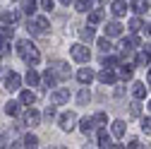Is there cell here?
<instances>
[{"mask_svg":"<svg viewBox=\"0 0 151 149\" xmlns=\"http://www.w3.org/2000/svg\"><path fill=\"white\" fill-rule=\"evenodd\" d=\"M17 53H19V58H22L27 65H39V60H41L39 48H36L31 41H27V39L17 43Z\"/></svg>","mask_w":151,"mask_h":149,"instance_id":"obj_1","label":"cell"},{"mask_svg":"<svg viewBox=\"0 0 151 149\" xmlns=\"http://www.w3.org/2000/svg\"><path fill=\"white\" fill-rule=\"evenodd\" d=\"M48 29H50V22L46 20V17H31L29 20V31L36 34V36H43Z\"/></svg>","mask_w":151,"mask_h":149,"instance_id":"obj_2","label":"cell"},{"mask_svg":"<svg viewBox=\"0 0 151 149\" xmlns=\"http://www.w3.org/2000/svg\"><path fill=\"white\" fill-rule=\"evenodd\" d=\"M70 53H72V58L77 60V63H89V58H91V53H89V48L84 43H74L70 48Z\"/></svg>","mask_w":151,"mask_h":149,"instance_id":"obj_3","label":"cell"},{"mask_svg":"<svg viewBox=\"0 0 151 149\" xmlns=\"http://www.w3.org/2000/svg\"><path fill=\"white\" fill-rule=\"evenodd\" d=\"M67 101H70V89H55L50 94V103H55V106H63Z\"/></svg>","mask_w":151,"mask_h":149,"instance_id":"obj_4","label":"cell"},{"mask_svg":"<svg viewBox=\"0 0 151 149\" xmlns=\"http://www.w3.org/2000/svg\"><path fill=\"white\" fill-rule=\"evenodd\" d=\"M74 125H77V116H74V113H63L60 116V127L65 130V132L74 130Z\"/></svg>","mask_w":151,"mask_h":149,"instance_id":"obj_5","label":"cell"},{"mask_svg":"<svg viewBox=\"0 0 151 149\" xmlns=\"http://www.w3.org/2000/svg\"><path fill=\"white\" fill-rule=\"evenodd\" d=\"M50 70L55 72V77H58V80H65V77H70V67H67V63H63V60H55Z\"/></svg>","mask_w":151,"mask_h":149,"instance_id":"obj_6","label":"cell"},{"mask_svg":"<svg viewBox=\"0 0 151 149\" xmlns=\"http://www.w3.org/2000/svg\"><path fill=\"white\" fill-rule=\"evenodd\" d=\"M19 84H22V77H19L17 72H10L7 77H5V89H7V91H17Z\"/></svg>","mask_w":151,"mask_h":149,"instance_id":"obj_7","label":"cell"},{"mask_svg":"<svg viewBox=\"0 0 151 149\" xmlns=\"http://www.w3.org/2000/svg\"><path fill=\"white\" fill-rule=\"evenodd\" d=\"M22 120H24V125H39V120H41V116H39V111H36V108H29L27 111V113L22 116Z\"/></svg>","mask_w":151,"mask_h":149,"instance_id":"obj_8","label":"cell"},{"mask_svg":"<svg viewBox=\"0 0 151 149\" xmlns=\"http://www.w3.org/2000/svg\"><path fill=\"white\" fill-rule=\"evenodd\" d=\"M110 10H113L115 17H122V14H127V3H125V0H113Z\"/></svg>","mask_w":151,"mask_h":149,"instance_id":"obj_9","label":"cell"},{"mask_svg":"<svg viewBox=\"0 0 151 149\" xmlns=\"http://www.w3.org/2000/svg\"><path fill=\"white\" fill-rule=\"evenodd\" d=\"M77 80H79L82 84H91V80H93V70H91V67H82V70L77 72Z\"/></svg>","mask_w":151,"mask_h":149,"instance_id":"obj_10","label":"cell"},{"mask_svg":"<svg viewBox=\"0 0 151 149\" xmlns=\"http://www.w3.org/2000/svg\"><path fill=\"white\" fill-rule=\"evenodd\" d=\"M0 20H3L5 24H14L17 20H19V12L17 10H5V12H0Z\"/></svg>","mask_w":151,"mask_h":149,"instance_id":"obj_11","label":"cell"},{"mask_svg":"<svg viewBox=\"0 0 151 149\" xmlns=\"http://www.w3.org/2000/svg\"><path fill=\"white\" fill-rule=\"evenodd\" d=\"M99 80H101L103 84H113V82H115V72H113L110 67H103V70L99 72Z\"/></svg>","mask_w":151,"mask_h":149,"instance_id":"obj_12","label":"cell"},{"mask_svg":"<svg viewBox=\"0 0 151 149\" xmlns=\"http://www.w3.org/2000/svg\"><path fill=\"white\" fill-rule=\"evenodd\" d=\"M120 34H122V27H120L118 22H108V24H106V36L115 39V36H120Z\"/></svg>","mask_w":151,"mask_h":149,"instance_id":"obj_13","label":"cell"},{"mask_svg":"<svg viewBox=\"0 0 151 149\" xmlns=\"http://www.w3.org/2000/svg\"><path fill=\"white\" fill-rule=\"evenodd\" d=\"M132 94H134V99H146V84L144 82H134L132 84Z\"/></svg>","mask_w":151,"mask_h":149,"instance_id":"obj_14","label":"cell"},{"mask_svg":"<svg viewBox=\"0 0 151 149\" xmlns=\"http://www.w3.org/2000/svg\"><path fill=\"white\" fill-rule=\"evenodd\" d=\"M55 84H58V77H55V72H53V70H46V72H43V89L55 87Z\"/></svg>","mask_w":151,"mask_h":149,"instance_id":"obj_15","label":"cell"},{"mask_svg":"<svg viewBox=\"0 0 151 149\" xmlns=\"http://www.w3.org/2000/svg\"><path fill=\"white\" fill-rule=\"evenodd\" d=\"M99 147H120V144H113V140L108 137V132L101 127L99 130Z\"/></svg>","mask_w":151,"mask_h":149,"instance_id":"obj_16","label":"cell"},{"mask_svg":"<svg viewBox=\"0 0 151 149\" xmlns=\"http://www.w3.org/2000/svg\"><path fill=\"white\" fill-rule=\"evenodd\" d=\"M19 103H22V101H7V103H5V113L12 116V118L19 116Z\"/></svg>","mask_w":151,"mask_h":149,"instance_id":"obj_17","label":"cell"},{"mask_svg":"<svg viewBox=\"0 0 151 149\" xmlns=\"http://www.w3.org/2000/svg\"><path fill=\"white\" fill-rule=\"evenodd\" d=\"M132 10H134L137 14H144L149 10V0H132Z\"/></svg>","mask_w":151,"mask_h":149,"instance_id":"obj_18","label":"cell"},{"mask_svg":"<svg viewBox=\"0 0 151 149\" xmlns=\"http://www.w3.org/2000/svg\"><path fill=\"white\" fill-rule=\"evenodd\" d=\"M19 101H22L24 106H31V103L36 101V94H34V91H29V89H27V91H22V94H19Z\"/></svg>","mask_w":151,"mask_h":149,"instance_id":"obj_19","label":"cell"},{"mask_svg":"<svg viewBox=\"0 0 151 149\" xmlns=\"http://www.w3.org/2000/svg\"><path fill=\"white\" fill-rule=\"evenodd\" d=\"M24 80H27L29 87H36V84H39V72H36L34 67H29V72H27V77H24Z\"/></svg>","mask_w":151,"mask_h":149,"instance_id":"obj_20","label":"cell"},{"mask_svg":"<svg viewBox=\"0 0 151 149\" xmlns=\"http://www.w3.org/2000/svg\"><path fill=\"white\" fill-rule=\"evenodd\" d=\"M89 99H91V91L84 87L79 94H77V103H79V106H86V103H89Z\"/></svg>","mask_w":151,"mask_h":149,"instance_id":"obj_21","label":"cell"},{"mask_svg":"<svg viewBox=\"0 0 151 149\" xmlns=\"http://www.w3.org/2000/svg\"><path fill=\"white\" fill-rule=\"evenodd\" d=\"M79 130L84 135H89L91 130H93V118H82V123H79Z\"/></svg>","mask_w":151,"mask_h":149,"instance_id":"obj_22","label":"cell"},{"mask_svg":"<svg viewBox=\"0 0 151 149\" xmlns=\"http://www.w3.org/2000/svg\"><path fill=\"white\" fill-rule=\"evenodd\" d=\"M79 39H82V41H93V27L79 29Z\"/></svg>","mask_w":151,"mask_h":149,"instance_id":"obj_23","label":"cell"},{"mask_svg":"<svg viewBox=\"0 0 151 149\" xmlns=\"http://www.w3.org/2000/svg\"><path fill=\"white\" fill-rule=\"evenodd\" d=\"M113 135H115V137L125 135V120H115V123H113Z\"/></svg>","mask_w":151,"mask_h":149,"instance_id":"obj_24","label":"cell"},{"mask_svg":"<svg viewBox=\"0 0 151 149\" xmlns=\"http://www.w3.org/2000/svg\"><path fill=\"white\" fill-rule=\"evenodd\" d=\"M74 7H77V12H89L91 10V0H77Z\"/></svg>","mask_w":151,"mask_h":149,"instance_id":"obj_25","label":"cell"},{"mask_svg":"<svg viewBox=\"0 0 151 149\" xmlns=\"http://www.w3.org/2000/svg\"><path fill=\"white\" fill-rule=\"evenodd\" d=\"M89 22H91V24H99V22H103V10H93V12L89 14Z\"/></svg>","mask_w":151,"mask_h":149,"instance_id":"obj_26","label":"cell"},{"mask_svg":"<svg viewBox=\"0 0 151 149\" xmlns=\"http://www.w3.org/2000/svg\"><path fill=\"white\" fill-rule=\"evenodd\" d=\"M22 10H24L27 14H34V12H36V0H24Z\"/></svg>","mask_w":151,"mask_h":149,"instance_id":"obj_27","label":"cell"},{"mask_svg":"<svg viewBox=\"0 0 151 149\" xmlns=\"http://www.w3.org/2000/svg\"><path fill=\"white\" fill-rule=\"evenodd\" d=\"M22 147H39V137H36V135H27L24 142H22Z\"/></svg>","mask_w":151,"mask_h":149,"instance_id":"obj_28","label":"cell"},{"mask_svg":"<svg viewBox=\"0 0 151 149\" xmlns=\"http://www.w3.org/2000/svg\"><path fill=\"white\" fill-rule=\"evenodd\" d=\"M96 43H99V48H101L103 53H108V51L113 48V46H110V36H106V39H99Z\"/></svg>","mask_w":151,"mask_h":149,"instance_id":"obj_29","label":"cell"},{"mask_svg":"<svg viewBox=\"0 0 151 149\" xmlns=\"http://www.w3.org/2000/svg\"><path fill=\"white\" fill-rule=\"evenodd\" d=\"M118 74H120L122 80H132V67H129V65H122V67L118 70Z\"/></svg>","mask_w":151,"mask_h":149,"instance_id":"obj_30","label":"cell"},{"mask_svg":"<svg viewBox=\"0 0 151 149\" xmlns=\"http://www.w3.org/2000/svg\"><path fill=\"white\" fill-rule=\"evenodd\" d=\"M142 29V20H139V17H132V20H129V31H139Z\"/></svg>","mask_w":151,"mask_h":149,"instance_id":"obj_31","label":"cell"},{"mask_svg":"<svg viewBox=\"0 0 151 149\" xmlns=\"http://www.w3.org/2000/svg\"><path fill=\"white\" fill-rule=\"evenodd\" d=\"M12 31H14V29H10V27H5V24H0V39H12Z\"/></svg>","mask_w":151,"mask_h":149,"instance_id":"obj_32","label":"cell"},{"mask_svg":"<svg viewBox=\"0 0 151 149\" xmlns=\"http://www.w3.org/2000/svg\"><path fill=\"white\" fill-rule=\"evenodd\" d=\"M139 113H142L139 103H129V118H139Z\"/></svg>","mask_w":151,"mask_h":149,"instance_id":"obj_33","label":"cell"},{"mask_svg":"<svg viewBox=\"0 0 151 149\" xmlns=\"http://www.w3.org/2000/svg\"><path fill=\"white\" fill-rule=\"evenodd\" d=\"M106 120H108V116L103 113V111H99V113H96V116H93V123H99V125H103Z\"/></svg>","mask_w":151,"mask_h":149,"instance_id":"obj_34","label":"cell"},{"mask_svg":"<svg viewBox=\"0 0 151 149\" xmlns=\"http://www.w3.org/2000/svg\"><path fill=\"white\" fill-rule=\"evenodd\" d=\"M43 116H46L48 120H50V118H55V103H50V106H48V108L43 111Z\"/></svg>","mask_w":151,"mask_h":149,"instance_id":"obj_35","label":"cell"},{"mask_svg":"<svg viewBox=\"0 0 151 149\" xmlns=\"http://www.w3.org/2000/svg\"><path fill=\"white\" fill-rule=\"evenodd\" d=\"M142 130H144L146 135H151V118H144L142 120Z\"/></svg>","mask_w":151,"mask_h":149,"instance_id":"obj_36","label":"cell"},{"mask_svg":"<svg viewBox=\"0 0 151 149\" xmlns=\"http://www.w3.org/2000/svg\"><path fill=\"white\" fill-rule=\"evenodd\" d=\"M103 65H106V67H113V65H115V58H108V55H103Z\"/></svg>","mask_w":151,"mask_h":149,"instance_id":"obj_37","label":"cell"},{"mask_svg":"<svg viewBox=\"0 0 151 149\" xmlns=\"http://www.w3.org/2000/svg\"><path fill=\"white\" fill-rule=\"evenodd\" d=\"M53 5H55L53 0H41V7H43V10H53Z\"/></svg>","mask_w":151,"mask_h":149,"instance_id":"obj_38","label":"cell"},{"mask_svg":"<svg viewBox=\"0 0 151 149\" xmlns=\"http://www.w3.org/2000/svg\"><path fill=\"white\" fill-rule=\"evenodd\" d=\"M127 147H129V149H137V147H142V144H139V140H129Z\"/></svg>","mask_w":151,"mask_h":149,"instance_id":"obj_39","label":"cell"},{"mask_svg":"<svg viewBox=\"0 0 151 149\" xmlns=\"http://www.w3.org/2000/svg\"><path fill=\"white\" fill-rule=\"evenodd\" d=\"M60 3H63V5H70V3H72V0H60Z\"/></svg>","mask_w":151,"mask_h":149,"instance_id":"obj_40","label":"cell"},{"mask_svg":"<svg viewBox=\"0 0 151 149\" xmlns=\"http://www.w3.org/2000/svg\"><path fill=\"white\" fill-rule=\"evenodd\" d=\"M149 82H151V72H149Z\"/></svg>","mask_w":151,"mask_h":149,"instance_id":"obj_41","label":"cell"},{"mask_svg":"<svg viewBox=\"0 0 151 149\" xmlns=\"http://www.w3.org/2000/svg\"><path fill=\"white\" fill-rule=\"evenodd\" d=\"M149 108H151V101H149Z\"/></svg>","mask_w":151,"mask_h":149,"instance_id":"obj_42","label":"cell"},{"mask_svg":"<svg viewBox=\"0 0 151 149\" xmlns=\"http://www.w3.org/2000/svg\"><path fill=\"white\" fill-rule=\"evenodd\" d=\"M149 34H151V27H149Z\"/></svg>","mask_w":151,"mask_h":149,"instance_id":"obj_43","label":"cell"},{"mask_svg":"<svg viewBox=\"0 0 151 149\" xmlns=\"http://www.w3.org/2000/svg\"><path fill=\"white\" fill-rule=\"evenodd\" d=\"M12 3H14V0H12Z\"/></svg>","mask_w":151,"mask_h":149,"instance_id":"obj_44","label":"cell"}]
</instances>
